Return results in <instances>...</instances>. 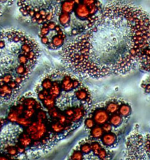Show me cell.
Masks as SVG:
<instances>
[{"label":"cell","mask_w":150,"mask_h":160,"mask_svg":"<svg viewBox=\"0 0 150 160\" xmlns=\"http://www.w3.org/2000/svg\"><path fill=\"white\" fill-rule=\"evenodd\" d=\"M133 18L112 1L103 7L101 19L88 31L68 40L59 51L66 69L83 78L124 75L137 66L131 28Z\"/></svg>","instance_id":"obj_1"},{"label":"cell","mask_w":150,"mask_h":160,"mask_svg":"<svg viewBox=\"0 0 150 160\" xmlns=\"http://www.w3.org/2000/svg\"><path fill=\"white\" fill-rule=\"evenodd\" d=\"M41 48L31 35L15 28L0 30V85L21 88L37 65Z\"/></svg>","instance_id":"obj_2"},{"label":"cell","mask_w":150,"mask_h":160,"mask_svg":"<svg viewBox=\"0 0 150 160\" xmlns=\"http://www.w3.org/2000/svg\"><path fill=\"white\" fill-rule=\"evenodd\" d=\"M103 11L100 0H62L53 20L70 39L92 28L101 19Z\"/></svg>","instance_id":"obj_3"},{"label":"cell","mask_w":150,"mask_h":160,"mask_svg":"<svg viewBox=\"0 0 150 160\" xmlns=\"http://www.w3.org/2000/svg\"><path fill=\"white\" fill-rule=\"evenodd\" d=\"M62 0H18L20 14L28 22L41 25L54 19Z\"/></svg>","instance_id":"obj_4"},{"label":"cell","mask_w":150,"mask_h":160,"mask_svg":"<svg viewBox=\"0 0 150 160\" xmlns=\"http://www.w3.org/2000/svg\"><path fill=\"white\" fill-rule=\"evenodd\" d=\"M38 38L42 45L51 51H59L68 40L64 30L53 19L39 25Z\"/></svg>","instance_id":"obj_5"},{"label":"cell","mask_w":150,"mask_h":160,"mask_svg":"<svg viewBox=\"0 0 150 160\" xmlns=\"http://www.w3.org/2000/svg\"><path fill=\"white\" fill-rule=\"evenodd\" d=\"M124 155L126 160H147L144 137L134 128L127 136Z\"/></svg>","instance_id":"obj_6"},{"label":"cell","mask_w":150,"mask_h":160,"mask_svg":"<svg viewBox=\"0 0 150 160\" xmlns=\"http://www.w3.org/2000/svg\"><path fill=\"white\" fill-rule=\"evenodd\" d=\"M110 115L106 111L104 106H98V107L94 108L90 116L93 118L96 125L102 126L104 124L108 122Z\"/></svg>","instance_id":"obj_7"},{"label":"cell","mask_w":150,"mask_h":160,"mask_svg":"<svg viewBox=\"0 0 150 160\" xmlns=\"http://www.w3.org/2000/svg\"><path fill=\"white\" fill-rule=\"evenodd\" d=\"M74 95L78 100L83 102L88 105H90L92 103L91 95L89 90L83 85H82L79 88L75 90Z\"/></svg>","instance_id":"obj_8"},{"label":"cell","mask_w":150,"mask_h":160,"mask_svg":"<svg viewBox=\"0 0 150 160\" xmlns=\"http://www.w3.org/2000/svg\"><path fill=\"white\" fill-rule=\"evenodd\" d=\"M100 140L103 146L109 149L115 148L118 144L117 135L112 132H104Z\"/></svg>","instance_id":"obj_9"},{"label":"cell","mask_w":150,"mask_h":160,"mask_svg":"<svg viewBox=\"0 0 150 160\" xmlns=\"http://www.w3.org/2000/svg\"><path fill=\"white\" fill-rule=\"evenodd\" d=\"M132 113V108L131 106L126 102L125 100H120V103L118 108V113L122 116L124 119V122L128 120Z\"/></svg>","instance_id":"obj_10"},{"label":"cell","mask_w":150,"mask_h":160,"mask_svg":"<svg viewBox=\"0 0 150 160\" xmlns=\"http://www.w3.org/2000/svg\"><path fill=\"white\" fill-rule=\"evenodd\" d=\"M121 100V99H120ZM120 100L112 99L107 101L104 104V108L110 115L118 113L120 103Z\"/></svg>","instance_id":"obj_11"},{"label":"cell","mask_w":150,"mask_h":160,"mask_svg":"<svg viewBox=\"0 0 150 160\" xmlns=\"http://www.w3.org/2000/svg\"><path fill=\"white\" fill-rule=\"evenodd\" d=\"M38 130L36 133L31 136V138L33 140H41L46 134L48 131L46 124L43 122H38Z\"/></svg>","instance_id":"obj_12"},{"label":"cell","mask_w":150,"mask_h":160,"mask_svg":"<svg viewBox=\"0 0 150 160\" xmlns=\"http://www.w3.org/2000/svg\"><path fill=\"white\" fill-rule=\"evenodd\" d=\"M86 114V108L84 105H80L74 108V114L72 117V122H78L84 118Z\"/></svg>","instance_id":"obj_13"},{"label":"cell","mask_w":150,"mask_h":160,"mask_svg":"<svg viewBox=\"0 0 150 160\" xmlns=\"http://www.w3.org/2000/svg\"><path fill=\"white\" fill-rule=\"evenodd\" d=\"M104 133V132L102 126L96 125L92 130H90V136L93 140H100Z\"/></svg>","instance_id":"obj_14"},{"label":"cell","mask_w":150,"mask_h":160,"mask_svg":"<svg viewBox=\"0 0 150 160\" xmlns=\"http://www.w3.org/2000/svg\"><path fill=\"white\" fill-rule=\"evenodd\" d=\"M33 140L28 133L23 132L19 138V142L20 146L24 148H28L32 144Z\"/></svg>","instance_id":"obj_15"},{"label":"cell","mask_w":150,"mask_h":160,"mask_svg":"<svg viewBox=\"0 0 150 160\" xmlns=\"http://www.w3.org/2000/svg\"><path fill=\"white\" fill-rule=\"evenodd\" d=\"M123 122H124L123 118H122L118 113L110 115L109 121H108V122L112 124V127L114 128H117L120 126Z\"/></svg>","instance_id":"obj_16"},{"label":"cell","mask_w":150,"mask_h":160,"mask_svg":"<svg viewBox=\"0 0 150 160\" xmlns=\"http://www.w3.org/2000/svg\"><path fill=\"white\" fill-rule=\"evenodd\" d=\"M97 157L100 160H111L112 158V153L109 148L103 146L99 151Z\"/></svg>","instance_id":"obj_17"},{"label":"cell","mask_w":150,"mask_h":160,"mask_svg":"<svg viewBox=\"0 0 150 160\" xmlns=\"http://www.w3.org/2000/svg\"><path fill=\"white\" fill-rule=\"evenodd\" d=\"M16 0H0V17L4 14L5 11L13 5Z\"/></svg>","instance_id":"obj_18"},{"label":"cell","mask_w":150,"mask_h":160,"mask_svg":"<svg viewBox=\"0 0 150 160\" xmlns=\"http://www.w3.org/2000/svg\"><path fill=\"white\" fill-rule=\"evenodd\" d=\"M90 145L92 148V152L93 153V155L96 156L98 155L99 151L100 150L101 148L104 146L102 142H100L99 141L96 140L90 141Z\"/></svg>","instance_id":"obj_19"},{"label":"cell","mask_w":150,"mask_h":160,"mask_svg":"<svg viewBox=\"0 0 150 160\" xmlns=\"http://www.w3.org/2000/svg\"><path fill=\"white\" fill-rule=\"evenodd\" d=\"M51 128L52 132L56 134L62 133L66 130L65 127L64 126V125L61 124L58 121L56 122L52 123L51 125Z\"/></svg>","instance_id":"obj_20"},{"label":"cell","mask_w":150,"mask_h":160,"mask_svg":"<svg viewBox=\"0 0 150 160\" xmlns=\"http://www.w3.org/2000/svg\"><path fill=\"white\" fill-rule=\"evenodd\" d=\"M19 118L18 114L15 108H12L9 110V112L7 116V120L9 122L12 123H17Z\"/></svg>","instance_id":"obj_21"},{"label":"cell","mask_w":150,"mask_h":160,"mask_svg":"<svg viewBox=\"0 0 150 160\" xmlns=\"http://www.w3.org/2000/svg\"><path fill=\"white\" fill-rule=\"evenodd\" d=\"M43 105L48 110L55 107V99L52 98L51 96H48L42 102Z\"/></svg>","instance_id":"obj_22"},{"label":"cell","mask_w":150,"mask_h":160,"mask_svg":"<svg viewBox=\"0 0 150 160\" xmlns=\"http://www.w3.org/2000/svg\"><path fill=\"white\" fill-rule=\"evenodd\" d=\"M79 150L84 155H88L92 152V148L90 145V142L88 141L83 142L80 146Z\"/></svg>","instance_id":"obj_23"},{"label":"cell","mask_w":150,"mask_h":160,"mask_svg":"<svg viewBox=\"0 0 150 160\" xmlns=\"http://www.w3.org/2000/svg\"><path fill=\"white\" fill-rule=\"evenodd\" d=\"M38 122L37 121L33 122L32 123L28 126L27 128H26V132L28 133V134L31 136L35 133H36L38 130Z\"/></svg>","instance_id":"obj_24"},{"label":"cell","mask_w":150,"mask_h":160,"mask_svg":"<svg viewBox=\"0 0 150 160\" xmlns=\"http://www.w3.org/2000/svg\"><path fill=\"white\" fill-rule=\"evenodd\" d=\"M37 103L35 99L33 98H25L23 104L24 106H25L26 108H35V105Z\"/></svg>","instance_id":"obj_25"},{"label":"cell","mask_w":150,"mask_h":160,"mask_svg":"<svg viewBox=\"0 0 150 160\" xmlns=\"http://www.w3.org/2000/svg\"><path fill=\"white\" fill-rule=\"evenodd\" d=\"M84 154L80 150L74 151L70 155V160H83Z\"/></svg>","instance_id":"obj_26"},{"label":"cell","mask_w":150,"mask_h":160,"mask_svg":"<svg viewBox=\"0 0 150 160\" xmlns=\"http://www.w3.org/2000/svg\"><path fill=\"white\" fill-rule=\"evenodd\" d=\"M31 123H32V122L30 119L26 118L23 116L19 117L18 120V122H17V124H18L19 125L21 126L22 127H25V128H27Z\"/></svg>","instance_id":"obj_27"},{"label":"cell","mask_w":150,"mask_h":160,"mask_svg":"<svg viewBox=\"0 0 150 160\" xmlns=\"http://www.w3.org/2000/svg\"><path fill=\"white\" fill-rule=\"evenodd\" d=\"M96 125V124L94 122L93 118H91L90 116L86 118L84 120V126L86 127V128H87L89 130H92Z\"/></svg>","instance_id":"obj_28"},{"label":"cell","mask_w":150,"mask_h":160,"mask_svg":"<svg viewBox=\"0 0 150 160\" xmlns=\"http://www.w3.org/2000/svg\"><path fill=\"white\" fill-rule=\"evenodd\" d=\"M144 137V146L147 157L150 158V134H147Z\"/></svg>","instance_id":"obj_29"},{"label":"cell","mask_w":150,"mask_h":160,"mask_svg":"<svg viewBox=\"0 0 150 160\" xmlns=\"http://www.w3.org/2000/svg\"><path fill=\"white\" fill-rule=\"evenodd\" d=\"M35 113H36V110L35 108H25L23 113V117L31 120L33 116L35 115Z\"/></svg>","instance_id":"obj_30"},{"label":"cell","mask_w":150,"mask_h":160,"mask_svg":"<svg viewBox=\"0 0 150 160\" xmlns=\"http://www.w3.org/2000/svg\"><path fill=\"white\" fill-rule=\"evenodd\" d=\"M48 113H49V116L53 119H58L59 117L60 114H61V113H59L58 109L55 107L49 109L48 110Z\"/></svg>","instance_id":"obj_31"},{"label":"cell","mask_w":150,"mask_h":160,"mask_svg":"<svg viewBox=\"0 0 150 160\" xmlns=\"http://www.w3.org/2000/svg\"><path fill=\"white\" fill-rule=\"evenodd\" d=\"M7 153L11 157H15L18 153L17 148L14 146L8 147L7 148Z\"/></svg>","instance_id":"obj_32"},{"label":"cell","mask_w":150,"mask_h":160,"mask_svg":"<svg viewBox=\"0 0 150 160\" xmlns=\"http://www.w3.org/2000/svg\"><path fill=\"white\" fill-rule=\"evenodd\" d=\"M64 114L68 118V119L70 120L72 122V117L74 114V108H68L66 109L64 112Z\"/></svg>","instance_id":"obj_33"},{"label":"cell","mask_w":150,"mask_h":160,"mask_svg":"<svg viewBox=\"0 0 150 160\" xmlns=\"http://www.w3.org/2000/svg\"><path fill=\"white\" fill-rule=\"evenodd\" d=\"M25 108H26L23 103H19L15 107V110L19 116L23 115Z\"/></svg>","instance_id":"obj_34"},{"label":"cell","mask_w":150,"mask_h":160,"mask_svg":"<svg viewBox=\"0 0 150 160\" xmlns=\"http://www.w3.org/2000/svg\"><path fill=\"white\" fill-rule=\"evenodd\" d=\"M102 127L103 128V131L104 132H112V124L109 122H106L105 124H104L102 126Z\"/></svg>","instance_id":"obj_35"},{"label":"cell","mask_w":150,"mask_h":160,"mask_svg":"<svg viewBox=\"0 0 150 160\" xmlns=\"http://www.w3.org/2000/svg\"><path fill=\"white\" fill-rule=\"evenodd\" d=\"M67 120H68V118L66 116L64 113H61L59 117L58 118V121L63 125L65 124L67 122Z\"/></svg>","instance_id":"obj_36"},{"label":"cell","mask_w":150,"mask_h":160,"mask_svg":"<svg viewBox=\"0 0 150 160\" xmlns=\"http://www.w3.org/2000/svg\"><path fill=\"white\" fill-rule=\"evenodd\" d=\"M38 99L39 100H41V102H42L43 100H44L46 98V96L42 93V92L38 91Z\"/></svg>","instance_id":"obj_37"},{"label":"cell","mask_w":150,"mask_h":160,"mask_svg":"<svg viewBox=\"0 0 150 160\" xmlns=\"http://www.w3.org/2000/svg\"><path fill=\"white\" fill-rule=\"evenodd\" d=\"M17 148V150H18V153L22 154V153L25 152V149L26 148H24L22 146H19Z\"/></svg>","instance_id":"obj_38"},{"label":"cell","mask_w":150,"mask_h":160,"mask_svg":"<svg viewBox=\"0 0 150 160\" xmlns=\"http://www.w3.org/2000/svg\"><path fill=\"white\" fill-rule=\"evenodd\" d=\"M41 142L40 140H33L32 142V146H33V147H38V146H40Z\"/></svg>","instance_id":"obj_39"},{"label":"cell","mask_w":150,"mask_h":160,"mask_svg":"<svg viewBox=\"0 0 150 160\" xmlns=\"http://www.w3.org/2000/svg\"><path fill=\"white\" fill-rule=\"evenodd\" d=\"M35 108L36 110H42V105H41V104L39 102H37V103L36 105H35Z\"/></svg>","instance_id":"obj_40"},{"label":"cell","mask_w":150,"mask_h":160,"mask_svg":"<svg viewBox=\"0 0 150 160\" xmlns=\"http://www.w3.org/2000/svg\"><path fill=\"white\" fill-rule=\"evenodd\" d=\"M0 160H8V158L7 157H5V156H4V155H0Z\"/></svg>","instance_id":"obj_41"},{"label":"cell","mask_w":150,"mask_h":160,"mask_svg":"<svg viewBox=\"0 0 150 160\" xmlns=\"http://www.w3.org/2000/svg\"><path fill=\"white\" fill-rule=\"evenodd\" d=\"M2 124L0 122V132H1V129H2Z\"/></svg>","instance_id":"obj_42"},{"label":"cell","mask_w":150,"mask_h":160,"mask_svg":"<svg viewBox=\"0 0 150 160\" xmlns=\"http://www.w3.org/2000/svg\"><path fill=\"white\" fill-rule=\"evenodd\" d=\"M17 160V159H15V160Z\"/></svg>","instance_id":"obj_43"},{"label":"cell","mask_w":150,"mask_h":160,"mask_svg":"<svg viewBox=\"0 0 150 160\" xmlns=\"http://www.w3.org/2000/svg\"><path fill=\"white\" fill-rule=\"evenodd\" d=\"M99 160V159H98V160Z\"/></svg>","instance_id":"obj_44"}]
</instances>
